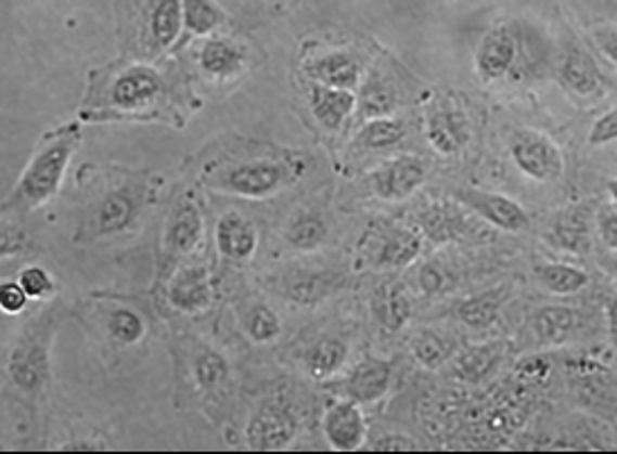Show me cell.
Listing matches in <instances>:
<instances>
[{"label": "cell", "instance_id": "f35d334b", "mask_svg": "<svg viewBox=\"0 0 617 454\" xmlns=\"http://www.w3.org/2000/svg\"><path fill=\"white\" fill-rule=\"evenodd\" d=\"M27 299L29 297L18 282H8V284L0 286V309L10 315L21 313L27 307Z\"/></svg>", "mask_w": 617, "mask_h": 454}, {"label": "cell", "instance_id": "836d02e7", "mask_svg": "<svg viewBox=\"0 0 617 454\" xmlns=\"http://www.w3.org/2000/svg\"><path fill=\"white\" fill-rule=\"evenodd\" d=\"M244 330L248 333V338L253 342L269 345L280 336L282 324L280 317L269 307L257 304L244 315Z\"/></svg>", "mask_w": 617, "mask_h": 454}, {"label": "cell", "instance_id": "3957f363", "mask_svg": "<svg viewBox=\"0 0 617 454\" xmlns=\"http://www.w3.org/2000/svg\"><path fill=\"white\" fill-rule=\"evenodd\" d=\"M81 144V125L66 122L50 129L29 156L16 185L3 200V217H27L50 203L62 187L73 156Z\"/></svg>", "mask_w": 617, "mask_h": 454}, {"label": "cell", "instance_id": "ee69618b", "mask_svg": "<svg viewBox=\"0 0 617 454\" xmlns=\"http://www.w3.org/2000/svg\"><path fill=\"white\" fill-rule=\"evenodd\" d=\"M608 194H610V198L617 203V178H613L610 183H608Z\"/></svg>", "mask_w": 617, "mask_h": 454}, {"label": "cell", "instance_id": "4316f807", "mask_svg": "<svg viewBox=\"0 0 617 454\" xmlns=\"http://www.w3.org/2000/svg\"><path fill=\"white\" fill-rule=\"evenodd\" d=\"M192 376L198 385L201 391H219L228 378H230V367H228V360L217 353L215 349L203 347L196 351L194 360H192Z\"/></svg>", "mask_w": 617, "mask_h": 454}, {"label": "cell", "instance_id": "cb8c5ba5", "mask_svg": "<svg viewBox=\"0 0 617 454\" xmlns=\"http://www.w3.org/2000/svg\"><path fill=\"white\" fill-rule=\"evenodd\" d=\"M532 328L541 345H564L577 328V313L564 307H545L535 313Z\"/></svg>", "mask_w": 617, "mask_h": 454}, {"label": "cell", "instance_id": "d6986e66", "mask_svg": "<svg viewBox=\"0 0 617 454\" xmlns=\"http://www.w3.org/2000/svg\"><path fill=\"white\" fill-rule=\"evenodd\" d=\"M357 102L359 98L355 90H340L309 81V106L322 129L338 131L347 122V117L355 113Z\"/></svg>", "mask_w": 617, "mask_h": 454}, {"label": "cell", "instance_id": "277c9868", "mask_svg": "<svg viewBox=\"0 0 617 454\" xmlns=\"http://www.w3.org/2000/svg\"><path fill=\"white\" fill-rule=\"evenodd\" d=\"M158 190L160 178L146 171H117L113 178H106L104 187L88 205L75 241L127 234L138 225L146 207L156 203Z\"/></svg>", "mask_w": 617, "mask_h": 454}, {"label": "cell", "instance_id": "d590c367", "mask_svg": "<svg viewBox=\"0 0 617 454\" xmlns=\"http://www.w3.org/2000/svg\"><path fill=\"white\" fill-rule=\"evenodd\" d=\"M410 317V299L401 286H390L381 301V322L388 330H399Z\"/></svg>", "mask_w": 617, "mask_h": 454}, {"label": "cell", "instance_id": "5b68a950", "mask_svg": "<svg viewBox=\"0 0 617 454\" xmlns=\"http://www.w3.org/2000/svg\"><path fill=\"white\" fill-rule=\"evenodd\" d=\"M205 232V219L192 194H176L163 228V244L158 255L160 277L171 275L190 252L198 248Z\"/></svg>", "mask_w": 617, "mask_h": 454}, {"label": "cell", "instance_id": "7402d4cb", "mask_svg": "<svg viewBox=\"0 0 617 454\" xmlns=\"http://www.w3.org/2000/svg\"><path fill=\"white\" fill-rule=\"evenodd\" d=\"M550 236L556 248L575 252V255H589L593 248L591 209L586 205L564 209L562 215L556 217Z\"/></svg>", "mask_w": 617, "mask_h": 454}, {"label": "cell", "instance_id": "1f68e13d", "mask_svg": "<svg viewBox=\"0 0 617 454\" xmlns=\"http://www.w3.org/2000/svg\"><path fill=\"white\" fill-rule=\"evenodd\" d=\"M498 353L493 347H476V349H466L458 360H455V367L453 374L460 380L466 382H478L483 380L496 365Z\"/></svg>", "mask_w": 617, "mask_h": 454}, {"label": "cell", "instance_id": "e0dca14e", "mask_svg": "<svg viewBox=\"0 0 617 454\" xmlns=\"http://www.w3.org/2000/svg\"><path fill=\"white\" fill-rule=\"evenodd\" d=\"M322 430H325L327 443L338 452L359 450L365 443V434H368L365 418L357 401H351V399L338 401L327 410L325 420H322Z\"/></svg>", "mask_w": 617, "mask_h": 454}, {"label": "cell", "instance_id": "bcb514c9", "mask_svg": "<svg viewBox=\"0 0 617 454\" xmlns=\"http://www.w3.org/2000/svg\"><path fill=\"white\" fill-rule=\"evenodd\" d=\"M298 0H275V5H286V8H291V5H296Z\"/></svg>", "mask_w": 617, "mask_h": 454}, {"label": "cell", "instance_id": "ffe728a7", "mask_svg": "<svg viewBox=\"0 0 617 454\" xmlns=\"http://www.w3.org/2000/svg\"><path fill=\"white\" fill-rule=\"evenodd\" d=\"M217 248L230 261H246L255 255L259 234L250 219H246L240 211H228L219 221L215 230Z\"/></svg>", "mask_w": 617, "mask_h": 454}, {"label": "cell", "instance_id": "e575fe53", "mask_svg": "<svg viewBox=\"0 0 617 454\" xmlns=\"http://www.w3.org/2000/svg\"><path fill=\"white\" fill-rule=\"evenodd\" d=\"M498 311H501V297H498L496 293L493 295H480L476 299L464 301L462 309H460V317L468 326L483 328L496 320Z\"/></svg>", "mask_w": 617, "mask_h": 454}, {"label": "cell", "instance_id": "9a60e30c", "mask_svg": "<svg viewBox=\"0 0 617 454\" xmlns=\"http://www.w3.org/2000/svg\"><path fill=\"white\" fill-rule=\"evenodd\" d=\"M305 73L316 83L340 90H357L361 86L363 66L355 52L330 50L311 56V62L305 66Z\"/></svg>", "mask_w": 617, "mask_h": 454}, {"label": "cell", "instance_id": "7c38bea8", "mask_svg": "<svg viewBox=\"0 0 617 454\" xmlns=\"http://www.w3.org/2000/svg\"><path fill=\"white\" fill-rule=\"evenodd\" d=\"M518 56V35L510 25H498L483 37L476 50V70L483 81H498L507 77Z\"/></svg>", "mask_w": 617, "mask_h": 454}, {"label": "cell", "instance_id": "30bf717a", "mask_svg": "<svg viewBox=\"0 0 617 454\" xmlns=\"http://www.w3.org/2000/svg\"><path fill=\"white\" fill-rule=\"evenodd\" d=\"M426 163L415 156H399L378 165L370 173L372 192L384 200H406L413 196L426 180Z\"/></svg>", "mask_w": 617, "mask_h": 454}, {"label": "cell", "instance_id": "6da1fadb", "mask_svg": "<svg viewBox=\"0 0 617 454\" xmlns=\"http://www.w3.org/2000/svg\"><path fill=\"white\" fill-rule=\"evenodd\" d=\"M181 90L167 83L165 75L142 62H117L91 70L88 90L79 108L83 122H169L183 129L188 115Z\"/></svg>", "mask_w": 617, "mask_h": 454}, {"label": "cell", "instance_id": "4dcf8cb0", "mask_svg": "<svg viewBox=\"0 0 617 454\" xmlns=\"http://www.w3.org/2000/svg\"><path fill=\"white\" fill-rule=\"evenodd\" d=\"M410 349H413L417 362H422V365L428 369H437L439 365H445L453 353L451 340L439 336L435 330H420L413 342H410Z\"/></svg>", "mask_w": 617, "mask_h": 454}, {"label": "cell", "instance_id": "b9f144b4", "mask_svg": "<svg viewBox=\"0 0 617 454\" xmlns=\"http://www.w3.org/2000/svg\"><path fill=\"white\" fill-rule=\"evenodd\" d=\"M374 450H388V452H399V450H420V443L413 441L406 434H388L384 439H378L374 443Z\"/></svg>", "mask_w": 617, "mask_h": 454}, {"label": "cell", "instance_id": "8992f818", "mask_svg": "<svg viewBox=\"0 0 617 454\" xmlns=\"http://www.w3.org/2000/svg\"><path fill=\"white\" fill-rule=\"evenodd\" d=\"M52 336H54V322L39 320L12 349L8 374L21 391L37 393L43 387L50 369L48 358H50Z\"/></svg>", "mask_w": 617, "mask_h": 454}, {"label": "cell", "instance_id": "f6af8a7d", "mask_svg": "<svg viewBox=\"0 0 617 454\" xmlns=\"http://www.w3.org/2000/svg\"><path fill=\"white\" fill-rule=\"evenodd\" d=\"M606 265H608V270H610V272H613V275H615V277H617V257H615V259H610V261H608V263H606Z\"/></svg>", "mask_w": 617, "mask_h": 454}, {"label": "cell", "instance_id": "2e32d148", "mask_svg": "<svg viewBox=\"0 0 617 454\" xmlns=\"http://www.w3.org/2000/svg\"><path fill=\"white\" fill-rule=\"evenodd\" d=\"M167 299L176 311L183 313H196L208 307L213 299L208 268L201 263H192L173 270L167 284Z\"/></svg>", "mask_w": 617, "mask_h": 454}, {"label": "cell", "instance_id": "f1b7e54d", "mask_svg": "<svg viewBox=\"0 0 617 454\" xmlns=\"http://www.w3.org/2000/svg\"><path fill=\"white\" fill-rule=\"evenodd\" d=\"M345 358H347V345L336 338L316 342L305 355L309 374H313L318 380L336 374L343 367Z\"/></svg>", "mask_w": 617, "mask_h": 454}, {"label": "cell", "instance_id": "74e56055", "mask_svg": "<svg viewBox=\"0 0 617 454\" xmlns=\"http://www.w3.org/2000/svg\"><path fill=\"white\" fill-rule=\"evenodd\" d=\"M615 140H617V108H610L591 127L589 144L602 146V144H608Z\"/></svg>", "mask_w": 617, "mask_h": 454}, {"label": "cell", "instance_id": "d4e9b609", "mask_svg": "<svg viewBox=\"0 0 617 454\" xmlns=\"http://www.w3.org/2000/svg\"><path fill=\"white\" fill-rule=\"evenodd\" d=\"M284 238L296 250H316L327 238V223L316 211H300L288 221Z\"/></svg>", "mask_w": 617, "mask_h": 454}, {"label": "cell", "instance_id": "603a6c76", "mask_svg": "<svg viewBox=\"0 0 617 454\" xmlns=\"http://www.w3.org/2000/svg\"><path fill=\"white\" fill-rule=\"evenodd\" d=\"M560 75H562V81L566 83V88L573 90L575 95H581V98L593 95L602 83L595 62L589 56V52L581 50V48H570L564 54Z\"/></svg>", "mask_w": 617, "mask_h": 454}, {"label": "cell", "instance_id": "83f0119b", "mask_svg": "<svg viewBox=\"0 0 617 454\" xmlns=\"http://www.w3.org/2000/svg\"><path fill=\"white\" fill-rule=\"evenodd\" d=\"M406 135L403 125L399 119L388 117H372L368 122L359 129L355 144L370 148V151H381V148H390L395 144H399Z\"/></svg>", "mask_w": 617, "mask_h": 454}, {"label": "cell", "instance_id": "5bb4252c", "mask_svg": "<svg viewBox=\"0 0 617 454\" xmlns=\"http://www.w3.org/2000/svg\"><path fill=\"white\" fill-rule=\"evenodd\" d=\"M453 196L466 205L472 211H476L478 217L489 221L491 225L501 228L505 232H523L525 228H530V219H527V211L512 198L503 194H493L485 190H458Z\"/></svg>", "mask_w": 617, "mask_h": 454}, {"label": "cell", "instance_id": "ba28073f", "mask_svg": "<svg viewBox=\"0 0 617 454\" xmlns=\"http://www.w3.org/2000/svg\"><path fill=\"white\" fill-rule=\"evenodd\" d=\"M512 158L516 167L537 183H552L564 173L560 146L537 131H518L512 138Z\"/></svg>", "mask_w": 617, "mask_h": 454}, {"label": "cell", "instance_id": "d6a6232c", "mask_svg": "<svg viewBox=\"0 0 617 454\" xmlns=\"http://www.w3.org/2000/svg\"><path fill=\"white\" fill-rule=\"evenodd\" d=\"M106 328H108V336L117 345H138L146 333L144 320L133 309H125V307H117L111 311L106 320Z\"/></svg>", "mask_w": 617, "mask_h": 454}, {"label": "cell", "instance_id": "ab89813d", "mask_svg": "<svg viewBox=\"0 0 617 454\" xmlns=\"http://www.w3.org/2000/svg\"><path fill=\"white\" fill-rule=\"evenodd\" d=\"M595 41L600 50L604 52V56L617 68V29H610V27L595 29Z\"/></svg>", "mask_w": 617, "mask_h": 454}, {"label": "cell", "instance_id": "7bdbcfd3", "mask_svg": "<svg viewBox=\"0 0 617 454\" xmlns=\"http://www.w3.org/2000/svg\"><path fill=\"white\" fill-rule=\"evenodd\" d=\"M606 324H608L610 342L617 347V297L606 304Z\"/></svg>", "mask_w": 617, "mask_h": 454}, {"label": "cell", "instance_id": "484cf974", "mask_svg": "<svg viewBox=\"0 0 617 454\" xmlns=\"http://www.w3.org/2000/svg\"><path fill=\"white\" fill-rule=\"evenodd\" d=\"M185 35L210 37L226 23V14L213 0H181Z\"/></svg>", "mask_w": 617, "mask_h": 454}, {"label": "cell", "instance_id": "9c48e42d", "mask_svg": "<svg viewBox=\"0 0 617 454\" xmlns=\"http://www.w3.org/2000/svg\"><path fill=\"white\" fill-rule=\"evenodd\" d=\"M426 138L430 146L442 156H455L472 140L468 119L451 100H435L426 106L424 115Z\"/></svg>", "mask_w": 617, "mask_h": 454}, {"label": "cell", "instance_id": "52a82bcc", "mask_svg": "<svg viewBox=\"0 0 617 454\" xmlns=\"http://www.w3.org/2000/svg\"><path fill=\"white\" fill-rule=\"evenodd\" d=\"M420 248L422 238L415 230L393 223L372 225L361 241V255L374 268H406L417 259Z\"/></svg>", "mask_w": 617, "mask_h": 454}, {"label": "cell", "instance_id": "60d3db41", "mask_svg": "<svg viewBox=\"0 0 617 454\" xmlns=\"http://www.w3.org/2000/svg\"><path fill=\"white\" fill-rule=\"evenodd\" d=\"M600 238L604 246L617 252V215L615 211H604L600 217Z\"/></svg>", "mask_w": 617, "mask_h": 454}, {"label": "cell", "instance_id": "8fae6325", "mask_svg": "<svg viewBox=\"0 0 617 454\" xmlns=\"http://www.w3.org/2000/svg\"><path fill=\"white\" fill-rule=\"evenodd\" d=\"M298 423L293 414L280 403L261 405L248 420L246 428V445L250 450H284L296 439Z\"/></svg>", "mask_w": 617, "mask_h": 454}, {"label": "cell", "instance_id": "8d00e7d4", "mask_svg": "<svg viewBox=\"0 0 617 454\" xmlns=\"http://www.w3.org/2000/svg\"><path fill=\"white\" fill-rule=\"evenodd\" d=\"M18 284L27 293L29 299H46L54 293V280L50 277V272L41 265H27L23 268Z\"/></svg>", "mask_w": 617, "mask_h": 454}, {"label": "cell", "instance_id": "f546056e", "mask_svg": "<svg viewBox=\"0 0 617 454\" xmlns=\"http://www.w3.org/2000/svg\"><path fill=\"white\" fill-rule=\"evenodd\" d=\"M541 284L554 295H575L589 284V275L570 263H545L539 268Z\"/></svg>", "mask_w": 617, "mask_h": 454}, {"label": "cell", "instance_id": "44dd1931", "mask_svg": "<svg viewBox=\"0 0 617 454\" xmlns=\"http://www.w3.org/2000/svg\"><path fill=\"white\" fill-rule=\"evenodd\" d=\"M390 380H393L390 362L368 358L349 374L345 391L347 397L357 403H376L388 393Z\"/></svg>", "mask_w": 617, "mask_h": 454}, {"label": "cell", "instance_id": "7a4b0ae2", "mask_svg": "<svg viewBox=\"0 0 617 454\" xmlns=\"http://www.w3.org/2000/svg\"><path fill=\"white\" fill-rule=\"evenodd\" d=\"M307 169L300 154L275 144H237L219 160H210L201 171V183L230 196L267 200L288 185L298 183Z\"/></svg>", "mask_w": 617, "mask_h": 454}, {"label": "cell", "instance_id": "ac0fdd59", "mask_svg": "<svg viewBox=\"0 0 617 454\" xmlns=\"http://www.w3.org/2000/svg\"><path fill=\"white\" fill-rule=\"evenodd\" d=\"M248 66V50L226 37H208L198 50V68L203 75L226 81L240 77Z\"/></svg>", "mask_w": 617, "mask_h": 454}, {"label": "cell", "instance_id": "4fadbf2b", "mask_svg": "<svg viewBox=\"0 0 617 454\" xmlns=\"http://www.w3.org/2000/svg\"><path fill=\"white\" fill-rule=\"evenodd\" d=\"M185 33L181 0H146L142 37L150 52L171 50Z\"/></svg>", "mask_w": 617, "mask_h": 454}]
</instances>
